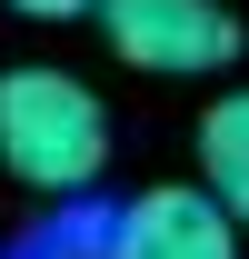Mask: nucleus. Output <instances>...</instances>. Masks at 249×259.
Wrapping results in <instances>:
<instances>
[{
  "label": "nucleus",
  "instance_id": "5",
  "mask_svg": "<svg viewBox=\"0 0 249 259\" xmlns=\"http://www.w3.org/2000/svg\"><path fill=\"white\" fill-rule=\"evenodd\" d=\"M20 20H80V10H110V0H10Z\"/></svg>",
  "mask_w": 249,
  "mask_h": 259
},
{
  "label": "nucleus",
  "instance_id": "4",
  "mask_svg": "<svg viewBox=\"0 0 249 259\" xmlns=\"http://www.w3.org/2000/svg\"><path fill=\"white\" fill-rule=\"evenodd\" d=\"M199 190L249 229V90H219L199 110Z\"/></svg>",
  "mask_w": 249,
  "mask_h": 259
},
{
  "label": "nucleus",
  "instance_id": "1",
  "mask_svg": "<svg viewBox=\"0 0 249 259\" xmlns=\"http://www.w3.org/2000/svg\"><path fill=\"white\" fill-rule=\"evenodd\" d=\"M0 169L40 199H70L110 169V110L70 70H0Z\"/></svg>",
  "mask_w": 249,
  "mask_h": 259
},
{
  "label": "nucleus",
  "instance_id": "2",
  "mask_svg": "<svg viewBox=\"0 0 249 259\" xmlns=\"http://www.w3.org/2000/svg\"><path fill=\"white\" fill-rule=\"evenodd\" d=\"M100 30L130 70H159V80H199V70L239 60V20L219 0H110Z\"/></svg>",
  "mask_w": 249,
  "mask_h": 259
},
{
  "label": "nucleus",
  "instance_id": "3",
  "mask_svg": "<svg viewBox=\"0 0 249 259\" xmlns=\"http://www.w3.org/2000/svg\"><path fill=\"white\" fill-rule=\"evenodd\" d=\"M100 259H239V220L210 190H150L120 209Z\"/></svg>",
  "mask_w": 249,
  "mask_h": 259
}]
</instances>
